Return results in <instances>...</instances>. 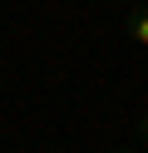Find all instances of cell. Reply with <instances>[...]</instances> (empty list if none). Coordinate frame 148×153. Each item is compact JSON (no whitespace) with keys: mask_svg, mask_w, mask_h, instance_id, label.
<instances>
[{"mask_svg":"<svg viewBox=\"0 0 148 153\" xmlns=\"http://www.w3.org/2000/svg\"><path fill=\"white\" fill-rule=\"evenodd\" d=\"M109 153H123V148H109Z\"/></svg>","mask_w":148,"mask_h":153,"instance_id":"3957f363","label":"cell"},{"mask_svg":"<svg viewBox=\"0 0 148 153\" xmlns=\"http://www.w3.org/2000/svg\"><path fill=\"white\" fill-rule=\"evenodd\" d=\"M143 133H148V114H143Z\"/></svg>","mask_w":148,"mask_h":153,"instance_id":"7a4b0ae2","label":"cell"},{"mask_svg":"<svg viewBox=\"0 0 148 153\" xmlns=\"http://www.w3.org/2000/svg\"><path fill=\"white\" fill-rule=\"evenodd\" d=\"M128 35H133V40H138V45L148 50V10H138L133 20H128Z\"/></svg>","mask_w":148,"mask_h":153,"instance_id":"6da1fadb","label":"cell"}]
</instances>
